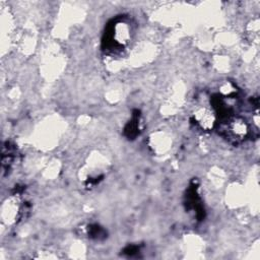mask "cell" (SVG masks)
Here are the masks:
<instances>
[{
  "mask_svg": "<svg viewBox=\"0 0 260 260\" xmlns=\"http://www.w3.org/2000/svg\"><path fill=\"white\" fill-rule=\"evenodd\" d=\"M110 32H107L105 43L109 50H121L129 42L130 27L125 21H119L110 26Z\"/></svg>",
  "mask_w": 260,
  "mask_h": 260,
  "instance_id": "1",
  "label": "cell"
}]
</instances>
